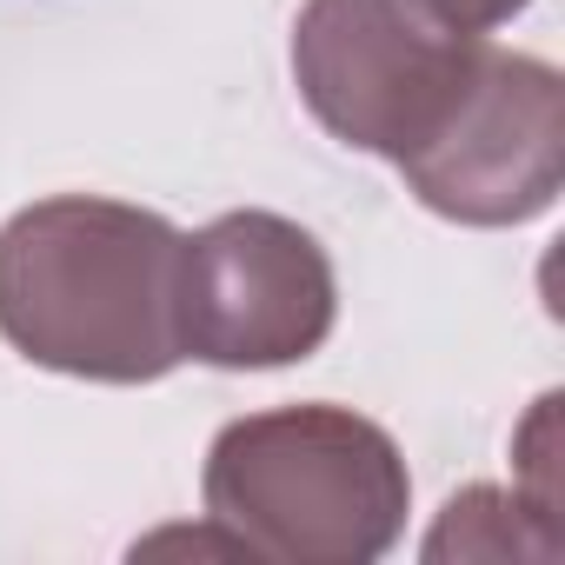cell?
Instances as JSON below:
<instances>
[{
  "instance_id": "obj_1",
  "label": "cell",
  "mask_w": 565,
  "mask_h": 565,
  "mask_svg": "<svg viewBox=\"0 0 565 565\" xmlns=\"http://www.w3.org/2000/svg\"><path fill=\"white\" fill-rule=\"evenodd\" d=\"M186 233L134 200L54 193L0 226V340L28 366L153 386L180 353Z\"/></svg>"
},
{
  "instance_id": "obj_2",
  "label": "cell",
  "mask_w": 565,
  "mask_h": 565,
  "mask_svg": "<svg viewBox=\"0 0 565 565\" xmlns=\"http://www.w3.org/2000/svg\"><path fill=\"white\" fill-rule=\"evenodd\" d=\"M206 519L273 565H373L399 545L413 472L386 426L307 399L226 419L200 472Z\"/></svg>"
},
{
  "instance_id": "obj_3",
  "label": "cell",
  "mask_w": 565,
  "mask_h": 565,
  "mask_svg": "<svg viewBox=\"0 0 565 565\" xmlns=\"http://www.w3.org/2000/svg\"><path fill=\"white\" fill-rule=\"evenodd\" d=\"M499 41L446 0H307L294 21V87L353 153L413 173L472 107Z\"/></svg>"
},
{
  "instance_id": "obj_4",
  "label": "cell",
  "mask_w": 565,
  "mask_h": 565,
  "mask_svg": "<svg viewBox=\"0 0 565 565\" xmlns=\"http://www.w3.org/2000/svg\"><path fill=\"white\" fill-rule=\"evenodd\" d=\"M340 320L327 246L266 206H239L180 246V353L220 373L300 366Z\"/></svg>"
},
{
  "instance_id": "obj_5",
  "label": "cell",
  "mask_w": 565,
  "mask_h": 565,
  "mask_svg": "<svg viewBox=\"0 0 565 565\" xmlns=\"http://www.w3.org/2000/svg\"><path fill=\"white\" fill-rule=\"evenodd\" d=\"M406 193L452 226H525L565 186V81L552 61L499 47L452 134L399 173Z\"/></svg>"
},
{
  "instance_id": "obj_6",
  "label": "cell",
  "mask_w": 565,
  "mask_h": 565,
  "mask_svg": "<svg viewBox=\"0 0 565 565\" xmlns=\"http://www.w3.org/2000/svg\"><path fill=\"white\" fill-rule=\"evenodd\" d=\"M433 565L439 558H539L552 565L558 558V519H545L519 486H466L446 499V512L433 519L426 545H419Z\"/></svg>"
},
{
  "instance_id": "obj_7",
  "label": "cell",
  "mask_w": 565,
  "mask_h": 565,
  "mask_svg": "<svg viewBox=\"0 0 565 565\" xmlns=\"http://www.w3.org/2000/svg\"><path fill=\"white\" fill-rule=\"evenodd\" d=\"M512 459H519V492H525L545 519H558V479H552V459H558V393H545V399L532 406V419H525L519 439H512Z\"/></svg>"
},
{
  "instance_id": "obj_8",
  "label": "cell",
  "mask_w": 565,
  "mask_h": 565,
  "mask_svg": "<svg viewBox=\"0 0 565 565\" xmlns=\"http://www.w3.org/2000/svg\"><path fill=\"white\" fill-rule=\"evenodd\" d=\"M446 8H452L466 28H486V34H492V28H505L512 14H525L532 0H446Z\"/></svg>"
}]
</instances>
